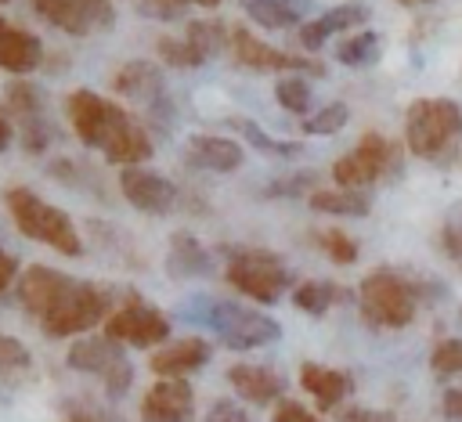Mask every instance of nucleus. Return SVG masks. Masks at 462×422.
I'll return each mask as SVG.
<instances>
[{
    "mask_svg": "<svg viewBox=\"0 0 462 422\" xmlns=\"http://www.w3.org/2000/svg\"><path fill=\"white\" fill-rule=\"evenodd\" d=\"M437 292L440 289L422 278L411 281V278L397 274L393 267H375L357 285V307H361L365 321L375 328H404V325H411L415 310Z\"/></svg>",
    "mask_w": 462,
    "mask_h": 422,
    "instance_id": "nucleus-1",
    "label": "nucleus"
},
{
    "mask_svg": "<svg viewBox=\"0 0 462 422\" xmlns=\"http://www.w3.org/2000/svg\"><path fill=\"white\" fill-rule=\"evenodd\" d=\"M404 144L411 155L448 166L462 144V108L451 97H419L404 112Z\"/></svg>",
    "mask_w": 462,
    "mask_h": 422,
    "instance_id": "nucleus-2",
    "label": "nucleus"
},
{
    "mask_svg": "<svg viewBox=\"0 0 462 422\" xmlns=\"http://www.w3.org/2000/svg\"><path fill=\"white\" fill-rule=\"evenodd\" d=\"M4 206L14 220V227L32 238V242H43L47 249L61 252V256H83V238L72 224V216L51 202H43L36 191H29L25 184H11L4 188Z\"/></svg>",
    "mask_w": 462,
    "mask_h": 422,
    "instance_id": "nucleus-3",
    "label": "nucleus"
},
{
    "mask_svg": "<svg viewBox=\"0 0 462 422\" xmlns=\"http://www.w3.org/2000/svg\"><path fill=\"white\" fill-rule=\"evenodd\" d=\"M220 256L227 260L224 263V278L231 289H238L245 299H256V303H274L292 274L289 267L271 252V249H256V245H220Z\"/></svg>",
    "mask_w": 462,
    "mask_h": 422,
    "instance_id": "nucleus-4",
    "label": "nucleus"
},
{
    "mask_svg": "<svg viewBox=\"0 0 462 422\" xmlns=\"http://www.w3.org/2000/svg\"><path fill=\"white\" fill-rule=\"evenodd\" d=\"M65 112H69V123H72V133L79 137V144L101 148V151L134 119L123 105H116V101H108V97H101V94H94L87 87L83 90H72L65 97Z\"/></svg>",
    "mask_w": 462,
    "mask_h": 422,
    "instance_id": "nucleus-5",
    "label": "nucleus"
},
{
    "mask_svg": "<svg viewBox=\"0 0 462 422\" xmlns=\"http://www.w3.org/2000/svg\"><path fill=\"white\" fill-rule=\"evenodd\" d=\"M393 166H397V144L386 141L379 130H368L346 155H339L332 162V180H336V188L365 191L375 180H383Z\"/></svg>",
    "mask_w": 462,
    "mask_h": 422,
    "instance_id": "nucleus-6",
    "label": "nucleus"
},
{
    "mask_svg": "<svg viewBox=\"0 0 462 422\" xmlns=\"http://www.w3.org/2000/svg\"><path fill=\"white\" fill-rule=\"evenodd\" d=\"M65 364L72 372H83V375H97L108 390V397H123L134 382V368L126 364V353H123V343L108 339V335H83L69 346L65 353Z\"/></svg>",
    "mask_w": 462,
    "mask_h": 422,
    "instance_id": "nucleus-7",
    "label": "nucleus"
},
{
    "mask_svg": "<svg viewBox=\"0 0 462 422\" xmlns=\"http://www.w3.org/2000/svg\"><path fill=\"white\" fill-rule=\"evenodd\" d=\"M202 321L231 350H256V346H267L282 335V325L274 317H267L253 307H238V303H209Z\"/></svg>",
    "mask_w": 462,
    "mask_h": 422,
    "instance_id": "nucleus-8",
    "label": "nucleus"
},
{
    "mask_svg": "<svg viewBox=\"0 0 462 422\" xmlns=\"http://www.w3.org/2000/svg\"><path fill=\"white\" fill-rule=\"evenodd\" d=\"M108 314H112V296L90 281H76L72 292L40 325L51 339H72V335H83L94 325H101Z\"/></svg>",
    "mask_w": 462,
    "mask_h": 422,
    "instance_id": "nucleus-9",
    "label": "nucleus"
},
{
    "mask_svg": "<svg viewBox=\"0 0 462 422\" xmlns=\"http://www.w3.org/2000/svg\"><path fill=\"white\" fill-rule=\"evenodd\" d=\"M170 328H173L170 317L159 307H152L148 299H141V296H130L119 310H112L105 317V335L108 339H116L123 346H141V350L166 343Z\"/></svg>",
    "mask_w": 462,
    "mask_h": 422,
    "instance_id": "nucleus-10",
    "label": "nucleus"
},
{
    "mask_svg": "<svg viewBox=\"0 0 462 422\" xmlns=\"http://www.w3.org/2000/svg\"><path fill=\"white\" fill-rule=\"evenodd\" d=\"M231 54L238 65L256 69V72H307V76H325V61L307 58V54H292L282 47L263 43L260 36H253L245 25L231 29Z\"/></svg>",
    "mask_w": 462,
    "mask_h": 422,
    "instance_id": "nucleus-11",
    "label": "nucleus"
},
{
    "mask_svg": "<svg viewBox=\"0 0 462 422\" xmlns=\"http://www.w3.org/2000/svg\"><path fill=\"white\" fill-rule=\"evenodd\" d=\"M32 11L69 36H90L116 25L112 0H29Z\"/></svg>",
    "mask_w": 462,
    "mask_h": 422,
    "instance_id": "nucleus-12",
    "label": "nucleus"
},
{
    "mask_svg": "<svg viewBox=\"0 0 462 422\" xmlns=\"http://www.w3.org/2000/svg\"><path fill=\"white\" fill-rule=\"evenodd\" d=\"M72 278L65 274V271H58V267H43V263H32V267H25L22 271V278L14 281V289H18V299H22V307L32 314V317H47L69 292H72Z\"/></svg>",
    "mask_w": 462,
    "mask_h": 422,
    "instance_id": "nucleus-13",
    "label": "nucleus"
},
{
    "mask_svg": "<svg viewBox=\"0 0 462 422\" xmlns=\"http://www.w3.org/2000/svg\"><path fill=\"white\" fill-rule=\"evenodd\" d=\"M119 191L123 198L141 209V213H152V216H162L177 206L180 191L170 177L162 173H152V170H141V166H130V170H119Z\"/></svg>",
    "mask_w": 462,
    "mask_h": 422,
    "instance_id": "nucleus-14",
    "label": "nucleus"
},
{
    "mask_svg": "<svg viewBox=\"0 0 462 422\" xmlns=\"http://www.w3.org/2000/svg\"><path fill=\"white\" fill-rule=\"evenodd\" d=\"M195 393L184 379H155L141 397V422H188Z\"/></svg>",
    "mask_w": 462,
    "mask_h": 422,
    "instance_id": "nucleus-15",
    "label": "nucleus"
},
{
    "mask_svg": "<svg viewBox=\"0 0 462 422\" xmlns=\"http://www.w3.org/2000/svg\"><path fill=\"white\" fill-rule=\"evenodd\" d=\"M206 361H209V343L199 339V335H188V339H177V343L159 346L152 353L148 368L155 372V379H184V375L199 372Z\"/></svg>",
    "mask_w": 462,
    "mask_h": 422,
    "instance_id": "nucleus-16",
    "label": "nucleus"
},
{
    "mask_svg": "<svg viewBox=\"0 0 462 422\" xmlns=\"http://www.w3.org/2000/svg\"><path fill=\"white\" fill-rule=\"evenodd\" d=\"M184 159L195 170L206 173H235L242 166V148L231 137H217V133H195L184 144Z\"/></svg>",
    "mask_w": 462,
    "mask_h": 422,
    "instance_id": "nucleus-17",
    "label": "nucleus"
},
{
    "mask_svg": "<svg viewBox=\"0 0 462 422\" xmlns=\"http://www.w3.org/2000/svg\"><path fill=\"white\" fill-rule=\"evenodd\" d=\"M300 386L314 397V404L321 411H332L346 393H354V379L339 368H325L318 361H303L300 364Z\"/></svg>",
    "mask_w": 462,
    "mask_h": 422,
    "instance_id": "nucleus-18",
    "label": "nucleus"
},
{
    "mask_svg": "<svg viewBox=\"0 0 462 422\" xmlns=\"http://www.w3.org/2000/svg\"><path fill=\"white\" fill-rule=\"evenodd\" d=\"M227 382L235 386L238 397H245L253 404H274L285 393V379L263 364H231Z\"/></svg>",
    "mask_w": 462,
    "mask_h": 422,
    "instance_id": "nucleus-19",
    "label": "nucleus"
},
{
    "mask_svg": "<svg viewBox=\"0 0 462 422\" xmlns=\"http://www.w3.org/2000/svg\"><path fill=\"white\" fill-rule=\"evenodd\" d=\"M361 18H368V7H365V4H339V7L325 11L321 18H307V22L300 25V47H303V50H318V47H325L328 36H336V32H343V29H350V25H357Z\"/></svg>",
    "mask_w": 462,
    "mask_h": 422,
    "instance_id": "nucleus-20",
    "label": "nucleus"
},
{
    "mask_svg": "<svg viewBox=\"0 0 462 422\" xmlns=\"http://www.w3.org/2000/svg\"><path fill=\"white\" fill-rule=\"evenodd\" d=\"M43 61V47L32 32L18 29V25H4L0 29V69L11 76H25L32 69H40Z\"/></svg>",
    "mask_w": 462,
    "mask_h": 422,
    "instance_id": "nucleus-21",
    "label": "nucleus"
},
{
    "mask_svg": "<svg viewBox=\"0 0 462 422\" xmlns=\"http://www.w3.org/2000/svg\"><path fill=\"white\" fill-rule=\"evenodd\" d=\"M166 271H170V278H199V274L213 271V256H209V249L191 231H177L170 238Z\"/></svg>",
    "mask_w": 462,
    "mask_h": 422,
    "instance_id": "nucleus-22",
    "label": "nucleus"
},
{
    "mask_svg": "<svg viewBox=\"0 0 462 422\" xmlns=\"http://www.w3.org/2000/svg\"><path fill=\"white\" fill-rule=\"evenodd\" d=\"M112 87L123 97H141V101H152L155 105L159 94H162V72H159V65L137 58V61H126V65L116 69Z\"/></svg>",
    "mask_w": 462,
    "mask_h": 422,
    "instance_id": "nucleus-23",
    "label": "nucleus"
},
{
    "mask_svg": "<svg viewBox=\"0 0 462 422\" xmlns=\"http://www.w3.org/2000/svg\"><path fill=\"white\" fill-rule=\"evenodd\" d=\"M112 166H119V170H130V166H137V162H148L152 159V137H148V130L137 123V119H130L116 137H112V144L101 151Z\"/></svg>",
    "mask_w": 462,
    "mask_h": 422,
    "instance_id": "nucleus-24",
    "label": "nucleus"
},
{
    "mask_svg": "<svg viewBox=\"0 0 462 422\" xmlns=\"http://www.w3.org/2000/svg\"><path fill=\"white\" fill-rule=\"evenodd\" d=\"M242 7L263 29H289L314 11V0H245Z\"/></svg>",
    "mask_w": 462,
    "mask_h": 422,
    "instance_id": "nucleus-25",
    "label": "nucleus"
},
{
    "mask_svg": "<svg viewBox=\"0 0 462 422\" xmlns=\"http://www.w3.org/2000/svg\"><path fill=\"white\" fill-rule=\"evenodd\" d=\"M310 209L328 213V216H365L372 209V198L350 188H318L310 191Z\"/></svg>",
    "mask_w": 462,
    "mask_h": 422,
    "instance_id": "nucleus-26",
    "label": "nucleus"
},
{
    "mask_svg": "<svg viewBox=\"0 0 462 422\" xmlns=\"http://www.w3.org/2000/svg\"><path fill=\"white\" fill-rule=\"evenodd\" d=\"M227 126H231V130H238V133L245 137V144H253L260 155H271V159H292V155H300V151H303V144H296V141H282V137H271L260 123H253V119H245V115H231V119H227Z\"/></svg>",
    "mask_w": 462,
    "mask_h": 422,
    "instance_id": "nucleus-27",
    "label": "nucleus"
},
{
    "mask_svg": "<svg viewBox=\"0 0 462 422\" xmlns=\"http://www.w3.org/2000/svg\"><path fill=\"white\" fill-rule=\"evenodd\" d=\"M4 112H11V115H14V123L22 126V123H29V119H40V115H43V97H40V90H36L29 79L11 76V83L4 87Z\"/></svg>",
    "mask_w": 462,
    "mask_h": 422,
    "instance_id": "nucleus-28",
    "label": "nucleus"
},
{
    "mask_svg": "<svg viewBox=\"0 0 462 422\" xmlns=\"http://www.w3.org/2000/svg\"><path fill=\"white\" fill-rule=\"evenodd\" d=\"M350 292L346 289H339V285H332V281H303V285H296L292 289V303H296V310H303V314H325V310H332L339 299H346Z\"/></svg>",
    "mask_w": 462,
    "mask_h": 422,
    "instance_id": "nucleus-29",
    "label": "nucleus"
},
{
    "mask_svg": "<svg viewBox=\"0 0 462 422\" xmlns=\"http://www.w3.org/2000/svg\"><path fill=\"white\" fill-rule=\"evenodd\" d=\"M375 58H379V32H372V29H365V32H357V36H350L336 47V61L350 65V69L372 65Z\"/></svg>",
    "mask_w": 462,
    "mask_h": 422,
    "instance_id": "nucleus-30",
    "label": "nucleus"
},
{
    "mask_svg": "<svg viewBox=\"0 0 462 422\" xmlns=\"http://www.w3.org/2000/svg\"><path fill=\"white\" fill-rule=\"evenodd\" d=\"M155 50L170 69H199L206 61V54L188 36H162V40H155Z\"/></svg>",
    "mask_w": 462,
    "mask_h": 422,
    "instance_id": "nucleus-31",
    "label": "nucleus"
},
{
    "mask_svg": "<svg viewBox=\"0 0 462 422\" xmlns=\"http://www.w3.org/2000/svg\"><path fill=\"white\" fill-rule=\"evenodd\" d=\"M346 123H350V108H346L343 101H332V105H325L321 112H314V115L303 119V133H310V137H332V133H339Z\"/></svg>",
    "mask_w": 462,
    "mask_h": 422,
    "instance_id": "nucleus-32",
    "label": "nucleus"
},
{
    "mask_svg": "<svg viewBox=\"0 0 462 422\" xmlns=\"http://www.w3.org/2000/svg\"><path fill=\"white\" fill-rule=\"evenodd\" d=\"M184 36L206 54V61L224 47V40H231V32H224V25L220 22H206V18H191L188 22V29H184Z\"/></svg>",
    "mask_w": 462,
    "mask_h": 422,
    "instance_id": "nucleus-33",
    "label": "nucleus"
},
{
    "mask_svg": "<svg viewBox=\"0 0 462 422\" xmlns=\"http://www.w3.org/2000/svg\"><path fill=\"white\" fill-rule=\"evenodd\" d=\"M274 97L285 112H296V115H303L310 108V87H307L303 76H282L274 83Z\"/></svg>",
    "mask_w": 462,
    "mask_h": 422,
    "instance_id": "nucleus-34",
    "label": "nucleus"
},
{
    "mask_svg": "<svg viewBox=\"0 0 462 422\" xmlns=\"http://www.w3.org/2000/svg\"><path fill=\"white\" fill-rule=\"evenodd\" d=\"M318 245H321V252L332 260V263H354L357 260V242L346 234V231H339V227H325L321 234H318Z\"/></svg>",
    "mask_w": 462,
    "mask_h": 422,
    "instance_id": "nucleus-35",
    "label": "nucleus"
},
{
    "mask_svg": "<svg viewBox=\"0 0 462 422\" xmlns=\"http://www.w3.org/2000/svg\"><path fill=\"white\" fill-rule=\"evenodd\" d=\"M430 368L437 375H462V339H444L430 353Z\"/></svg>",
    "mask_w": 462,
    "mask_h": 422,
    "instance_id": "nucleus-36",
    "label": "nucleus"
},
{
    "mask_svg": "<svg viewBox=\"0 0 462 422\" xmlns=\"http://www.w3.org/2000/svg\"><path fill=\"white\" fill-rule=\"evenodd\" d=\"M32 364V353L25 343H18L14 335H4L0 332V375H14V372H25Z\"/></svg>",
    "mask_w": 462,
    "mask_h": 422,
    "instance_id": "nucleus-37",
    "label": "nucleus"
},
{
    "mask_svg": "<svg viewBox=\"0 0 462 422\" xmlns=\"http://www.w3.org/2000/svg\"><path fill=\"white\" fill-rule=\"evenodd\" d=\"M18 141H22V148L25 151H32V155H43V148L54 141V126L40 115V119H29V123H22L18 126Z\"/></svg>",
    "mask_w": 462,
    "mask_h": 422,
    "instance_id": "nucleus-38",
    "label": "nucleus"
},
{
    "mask_svg": "<svg viewBox=\"0 0 462 422\" xmlns=\"http://www.w3.org/2000/svg\"><path fill=\"white\" fill-rule=\"evenodd\" d=\"M440 252L462 271V209H455V213L440 224Z\"/></svg>",
    "mask_w": 462,
    "mask_h": 422,
    "instance_id": "nucleus-39",
    "label": "nucleus"
},
{
    "mask_svg": "<svg viewBox=\"0 0 462 422\" xmlns=\"http://www.w3.org/2000/svg\"><path fill=\"white\" fill-rule=\"evenodd\" d=\"M188 4L191 0H137V11L155 22H177L188 14Z\"/></svg>",
    "mask_w": 462,
    "mask_h": 422,
    "instance_id": "nucleus-40",
    "label": "nucleus"
},
{
    "mask_svg": "<svg viewBox=\"0 0 462 422\" xmlns=\"http://www.w3.org/2000/svg\"><path fill=\"white\" fill-rule=\"evenodd\" d=\"M307 188L318 191V188H314V173H292V177H285V180H271L263 195H271V198H289V195H303Z\"/></svg>",
    "mask_w": 462,
    "mask_h": 422,
    "instance_id": "nucleus-41",
    "label": "nucleus"
},
{
    "mask_svg": "<svg viewBox=\"0 0 462 422\" xmlns=\"http://www.w3.org/2000/svg\"><path fill=\"white\" fill-rule=\"evenodd\" d=\"M202 422H253L235 400H217L209 411H206V418Z\"/></svg>",
    "mask_w": 462,
    "mask_h": 422,
    "instance_id": "nucleus-42",
    "label": "nucleus"
},
{
    "mask_svg": "<svg viewBox=\"0 0 462 422\" xmlns=\"http://www.w3.org/2000/svg\"><path fill=\"white\" fill-rule=\"evenodd\" d=\"M274 422H321V418L314 411H307L303 404H296V400H282L274 408Z\"/></svg>",
    "mask_w": 462,
    "mask_h": 422,
    "instance_id": "nucleus-43",
    "label": "nucleus"
},
{
    "mask_svg": "<svg viewBox=\"0 0 462 422\" xmlns=\"http://www.w3.org/2000/svg\"><path fill=\"white\" fill-rule=\"evenodd\" d=\"M339 422H397V415L379 411V408H346L339 415Z\"/></svg>",
    "mask_w": 462,
    "mask_h": 422,
    "instance_id": "nucleus-44",
    "label": "nucleus"
},
{
    "mask_svg": "<svg viewBox=\"0 0 462 422\" xmlns=\"http://www.w3.org/2000/svg\"><path fill=\"white\" fill-rule=\"evenodd\" d=\"M440 411H444L448 422H462V386H455L440 397Z\"/></svg>",
    "mask_w": 462,
    "mask_h": 422,
    "instance_id": "nucleus-45",
    "label": "nucleus"
},
{
    "mask_svg": "<svg viewBox=\"0 0 462 422\" xmlns=\"http://www.w3.org/2000/svg\"><path fill=\"white\" fill-rule=\"evenodd\" d=\"M14 278H18V260L0 245V296L14 285Z\"/></svg>",
    "mask_w": 462,
    "mask_h": 422,
    "instance_id": "nucleus-46",
    "label": "nucleus"
},
{
    "mask_svg": "<svg viewBox=\"0 0 462 422\" xmlns=\"http://www.w3.org/2000/svg\"><path fill=\"white\" fill-rule=\"evenodd\" d=\"M11 137H14V130H11V123H7L4 115H0V151H4L7 144H11Z\"/></svg>",
    "mask_w": 462,
    "mask_h": 422,
    "instance_id": "nucleus-47",
    "label": "nucleus"
},
{
    "mask_svg": "<svg viewBox=\"0 0 462 422\" xmlns=\"http://www.w3.org/2000/svg\"><path fill=\"white\" fill-rule=\"evenodd\" d=\"M61 422H97L94 415H87V411H72V415H65Z\"/></svg>",
    "mask_w": 462,
    "mask_h": 422,
    "instance_id": "nucleus-48",
    "label": "nucleus"
},
{
    "mask_svg": "<svg viewBox=\"0 0 462 422\" xmlns=\"http://www.w3.org/2000/svg\"><path fill=\"white\" fill-rule=\"evenodd\" d=\"M397 4H404V7H419V4H430V0H397Z\"/></svg>",
    "mask_w": 462,
    "mask_h": 422,
    "instance_id": "nucleus-49",
    "label": "nucleus"
},
{
    "mask_svg": "<svg viewBox=\"0 0 462 422\" xmlns=\"http://www.w3.org/2000/svg\"><path fill=\"white\" fill-rule=\"evenodd\" d=\"M191 4H199V7H217L220 0H191Z\"/></svg>",
    "mask_w": 462,
    "mask_h": 422,
    "instance_id": "nucleus-50",
    "label": "nucleus"
},
{
    "mask_svg": "<svg viewBox=\"0 0 462 422\" xmlns=\"http://www.w3.org/2000/svg\"><path fill=\"white\" fill-rule=\"evenodd\" d=\"M4 25H7V22H4V18H0V29H4Z\"/></svg>",
    "mask_w": 462,
    "mask_h": 422,
    "instance_id": "nucleus-51",
    "label": "nucleus"
},
{
    "mask_svg": "<svg viewBox=\"0 0 462 422\" xmlns=\"http://www.w3.org/2000/svg\"><path fill=\"white\" fill-rule=\"evenodd\" d=\"M0 4H7V0H0Z\"/></svg>",
    "mask_w": 462,
    "mask_h": 422,
    "instance_id": "nucleus-52",
    "label": "nucleus"
}]
</instances>
